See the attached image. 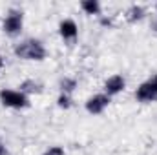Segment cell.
I'll use <instances>...</instances> for the list:
<instances>
[{
  "instance_id": "6da1fadb",
  "label": "cell",
  "mask_w": 157,
  "mask_h": 155,
  "mask_svg": "<svg viewBox=\"0 0 157 155\" xmlns=\"http://www.w3.org/2000/svg\"><path fill=\"white\" fill-rule=\"evenodd\" d=\"M13 53H15L17 59L33 60V62H42L46 59V55H48L46 46L39 39H26V40H22V42H18L13 47Z\"/></svg>"
},
{
  "instance_id": "7a4b0ae2",
  "label": "cell",
  "mask_w": 157,
  "mask_h": 155,
  "mask_svg": "<svg viewBox=\"0 0 157 155\" xmlns=\"http://www.w3.org/2000/svg\"><path fill=\"white\" fill-rule=\"evenodd\" d=\"M22 29H24V13H22V9H9L6 13L4 20H2V31L7 37L15 39L22 33Z\"/></svg>"
},
{
  "instance_id": "3957f363",
  "label": "cell",
  "mask_w": 157,
  "mask_h": 155,
  "mask_svg": "<svg viewBox=\"0 0 157 155\" xmlns=\"http://www.w3.org/2000/svg\"><path fill=\"white\" fill-rule=\"evenodd\" d=\"M0 102H2V106L11 108V110H24L29 106V97L18 89L4 88V89H0Z\"/></svg>"
},
{
  "instance_id": "277c9868",
  "label": "cell",
  "mask_w": 157,
  "mask_h": 155,
  "mask_svg": "<svg viewBox=\"0 0 157 155\" xmlns=\"http://www.w3.org/2000/svg\"><path fill=\"white\" fill-rule=\"evenodd\" d=\"M135 99L137 102L143 104H150L157 100V73L152 75L150 78H146L143 84H139V88L135 89Z\"/></svg>"
},
{
  "instance_id": "5b68a950",
  "label": "cell",
  "mask_w": 157,
  "mask_h": 155,
  "mask_svg": "<svg viewBox=\"0 0 157 155\" xmlns=\"http://www.w3.org/2000/svg\"><path fill=\"white\" fill-rule=\"evenodd\" d=\"M110 102H112V97H108L106 93H97V95H93L86 100L84 108L90 115H101L110 106Z\"/></svg>"
},
{
  "instance_id": "8992f818",
  "label": "cell",
  "mask_w": 157,
  "mask_h": 155,
  "mask_svg": "<svg viewBox=\"0 0 157 155\" xmlns=\"http://www.w3.org/2000/svg\"><path fill=\"white\" fill-rule=\"evenodd\" d=\"M59 35L66 42H73L78 37V26L73 18H64L59 22Z\"/></svg>"
},
{
  "instance_id": "52a82bcc",
  "label": "cell",
  "mask_w": 157,
  "mask_h": 155,
  "mask_svg": "<svg viewBox=\"0 0 157 155\" xmlns=\"http://www.w3.org/2000/svg\"><path fill=\"white\" fill-rule=\"evenodd\" d=\"M126 89V78L122 75H112L104 80V93L108 97H115Z\"/></svg>"
},
{
  "instance_id": "ba28073f",
  "label": "cell",
  "mask_w": 157,
  "mask_h": 155,
  "mask_svg": "<svg viewBox=\"0 0 157 155\" xmlns=\"http://www.w3.org/2000/svg\"><path fill=\"white\" fill-rule=\"evenodd\" d=\"M144 15H146V9H144L143 6H139V4H133V6H130V7L126 9L124 18H126V22L135 24V22L143 20V18H144Z\"/></svg>"
},
{
  "instance_id": "9c48e42d",
  "label": "cell",
  "mask_w": 157,
  "mask_h": 155,
  "mask_svg": "<svg viewBox=\"0 0 157 155\" xmlns=\"http://www.w3.org/2000/svg\"><path fill=\"white\" fill-rule=\"evenodd\" d=\"M18 91H22L24 95L29 97V95H33V93H40V91H42V84L37 82V80H33V78H28V80L20 82Z\"/></svg>"
},
{
  "instance_id": "30bf717a",
  "label": "cell",
  "mask_w": 157,
  "mask_h": 155,
  "mask_svg": "<svg viewBox=\"0 0 157 155\" xmlns=\"http://www.w3.org/2000/svg\"><path fill=\"white\" fill-rule=\"evenodd\" d=\"M80 9H82L86 15L97 17V15H101L102 6H101V2H97V0H82V2H80Z\"/></svg>"
},
{
  "instance_id": "8fae6325",
  "label": "cell",
  "mask_w": 157,
  "mask_h": 155,
  "mask_svg": "<svg viewBox=\"0 0 157 155\" xmlns=\"http://www.w3.org/2000/svg\"><path fill=\"white\" fill-rule=\"evenodd\" d=\"M59 88H60V93L71 95V93L77 89V78H73V77H64L60 82H59Z\"/></svg>"
},
{
  "instance_id": "7c38bea8",
  "label": "cell",
  "mask_w": 157,
  "mask_h": 155,
  "mask_svg": "<svg viewBox=\"0 0 157 155\" xmlns=\"http://www.w3.org/2000/svg\"><path fill=\"white\" fill-rule=\"evenodd\" d=\"M71 104H73L71 95H66V93H60V95H59V99H57V106H59V108H62V110H70Z\"/></svg>"
},
{
  "instance_id": "4fadbf2b",
  "label": "cell",
  "mask_w": 157,
  "mask_h": 155,
  "mask_svg": "<svg viewBox=\"0 0 157 155\" xmlns=\"http://www.w3.org/2000/svg\"><path fill=\"white\" fill-rule=\"evenodd\" d=\"M42 155H66V152H64L62 146H51V148H48Z\"/></svg>"
},
{
  "instance_id": "5bb4252c",
  "label": "cell",
  "mask_w": 157,
  "mask_h": 155,
  "mask_svg": "<svg viewBox=\"0 0 157 155\" xmlns=\"http://www.w3.org/2000/svg\"><path fill=\"white\" fill-rule=\"evenodd\" d=\"M0 155H7V150H6V146H4L2 141H0Z\"/></svg>"
},
{
  "instance_id": "9a60e30c",
  "label": "cell",
  "mask_w": 157,
  "mask_h": 155,
  "mask_svg": "<svg viewBox=\"0 0 157 155\" xmlns=\"http://www.w3.org/2000/svg\"><path fill=\"white\" fill-rule=\"evenodd\" d=\"M152 29H154V31H157V17L152 20Z\"/></svg>"
},
{
  "instance_id": "2e32d148",
  "label": "cell",
  "mask_w": 157,
  "mask_h": 155,
  "mask_svg": "<svg viewBox=\"0 0 157 155\" xmlns=\"http://www.w3.org/2000/svg\"><path fill=\"white\" fill-rule=\"evenodd\" d=\"M2 68H4V57L0 55V70H2Z\"/></svg>"
},
{
  "instance_id": "e0dca14e",
  "label": "cell",
  "mask_w": 157,
  "mask_h": 155,
  "mask_svg": "<svg viewBox=\"0 0 157 155\" xmlns=\"http://www.w3.org/2000/svg\"><path fill=\"white\" fill-rule=\"evenodd\" d=\"M155 13H157V4H155ZM155 17H157V15H155Z\"/></svg>"
}]
</instances>
